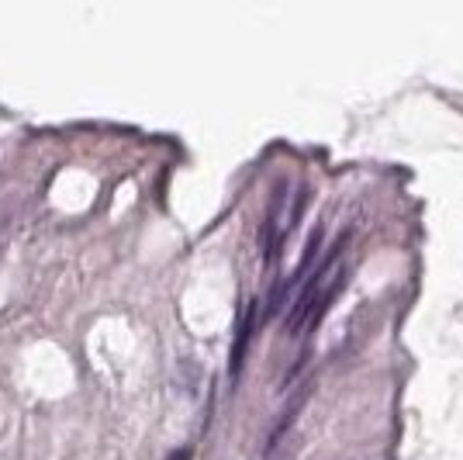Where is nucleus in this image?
<instances>
[{
    "label": "nucleus",
    "instance_id": "nucleus-1",
    "mask_svg": "<svg viewBox=\"0 0 463 460\" xmlns=\"http://www.w3.org/2000/svg\"><path fill=\"white\" fill-rule=\"evenodd\" d=\"M252 326H256V305H246L242 311V322H239V332H235V346H232V378H239V370H242V360H246V346L252 340Z\"/></svg>",
    "mask_w": 463,
    "mask_h": 460
},
{
    "label": "nucleus",
    "instance_id": "nucleus-2",
    "mask_svg": "<svg viewBox=\"0 0 463 460\" xmlns=\"http://www.w3.org/2000/svg\"><path fill=\"white\" fill-rule=\"evenodd\" d=\"M170 460H191V450H180V454H174Z\"/></svg>",
    "mask_w": 463,
    "mask_h": 460
}]
</instances>
